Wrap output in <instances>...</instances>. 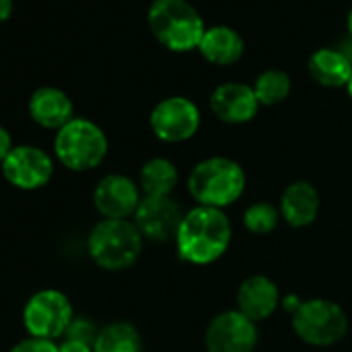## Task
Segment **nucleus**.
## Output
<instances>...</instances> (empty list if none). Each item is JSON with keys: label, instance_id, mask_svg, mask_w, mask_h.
Masks as SVG:
<instances>
[{"label": "nucleus", "instance_id": "nucleus-27", "mask_svg": "<svg viewBox=\"0 0 352 352\" xmlns=\"http://www.w3.org/2000/svg\"><path fill=\"white\" fill-rule=\"evenodd\" d=\"M300 302H302V300H300L298 296H294V294H288V296L282 298V307H284L290 315H294V311L300 307Z\"/></svg>", "mask_w": 352, "mask_h": 352}, {"label": "nucleus", "instance_id": "nucleus-17", "mask_svg": "<svg viewBox=\"0 0 352 352\" xmlns=\"http://www.w3.org/2000/svg\"><path fill=\"white\" fill-rule=\"evenodd\" d=\"M309 75L315 83L329 89L346 87L352 77V63L346 54L333 48H319L309 56Z\"/></svg>", "mask_w": 352, "mask_h": 352}, {"label": "nucleus", "instance_id": "nucleus-20", "mask_svg": "<svg viewBox=\"0 0 352 352\" xmlns=\"http://www.w3.org/2000/svg\"><path fill=\"white\" fill-rule=\"evenodd\" d=\"M94 352H143V340L133 323L112 321L100 327Z\"/></svg>", "mask_w": 352, "mask_h": 352}, {"label": "nucleus", "instance_id": "nucleus-3", "mask_svg": "<svg viewBox=\"0 0 352 352\" xmlns=\"http://www.w3.org/2000/svg\"><path fill=\"white\" fill-rule=\"evenodd\" d=\"M147 25L153 38L172 52H191L206 36L204 17L187 0H153Z\"/></svg>", "mask_w": 352, "mask_h": 352}, {"label": "nucleus", "instance_id": "nucleus-29", "mask_svg": "<svg viewBox=\"0 0 352 352\" xmlns=\"http://www.w3.org/2000/svg\"><path fill=\"white\" fill-rule=\"evenodd\" d=\"M346 91H348V96H350V100H352V77H350V81H348V85H346Z\"/></svg>", "mask_w": 352, "mask_h": 352}, {"label": "nucleus", "instance_id": "nucleus-26", "mask_svg": "<svg viewBox=\"0 0 352 352\" xmlns=\"http://www.w3.org/2000/svg\"><path fill=\"white\" fill-rule=\"evenodd\" d=\"M13 147H15V143H13L11 133L3 124H0V164L7 160V155L13 151Z\"/></svg>", "mask_w": 352, "mask_h": 352}, {"label": "nucleus", "instance_id": "nucleus-2", "mask_svg": "<svg viewBox=\"0 0 352 352\" xmlns=\"http://www.w3.org/2000/svg\"><path fill=\"white\" fill-rule=\"evenodd\" d=\"M247 189L245 168L226 155H212L197 162L187 176V191L195 206L226 210L234 206Z\"/></svg>", "mask_w": 352, "mask_h": 352}, {"label": "nucleus", "instance_id": "nucleus-11", "mask_svg": "<svg viewBox=\"0 0 352 352\" xmlns=\"http://www.w3.org/2000/svg\"><path fill=\"white\" fill-rule=\"evenodd\" d=\"M185 212L174 197H143L133 222L141 236L151 243H174Z\"/></svg>", "mask_w": 352, "mask_h": 352}, {"label": "nucleus", "instance_id": "nucleus-15", "mask_svg": "<svg viewBox=\"0 0 352 352\" xmlns=\"http://www.w3.org/2000/svg\"><path fill=\"white\" fill-rule=\"evenodd\" d=\"M278 210L282 220L290 228H307L319 216L321 210L319 191L309 181H294L282 191Z\"/></svg>", "mask_w": 352, "mask_h": 352}, {"label": "nucleus", "instance_id": "nucleus-5", "mask_svg": "<svg viewBox=\"0 0 352 352\" xmlns=\"http://www.w3.org/2000/svg\"><path fill=\"white\" fill-rule=\"evenodd\" d=\"M108 155V137L100 124L75 116L56 131L54 157L71 172H89L102 166Z\"/></svg>", "mask_w": 352, "mask_h": 352}, {"label": "nucleus", "instance_id": "nucleus-30", "mask_svg": "<svg viewBox=\"0 0 352 352\" xmlns=\"http://www.w3.org/2000/svg\"><path fill=\"white\" fill-rule=\"evenodd\" d=\"M348 32H350V36H352V11H350V15H348Z\"/></svg>", "mask_w": 352, "mask_h": 352}, {"label": "nucleus", "instance_id": "nucleus-6", "mask_svg": "<svg viewBox=\"0 0 352 352\" xmlns=\"http://www.w3.org/2000/svg\"><path fill=\"white\" fill-rule=\"evenodd\" d=\"M296 338L309 346L327 348L338 344L348 333L346 311L329 298H307L290 319Z\"/></svg>", "mask_w": 352, "mask_h": 352}, {"label": "nucleus", "instance_id": "nucleus-25", "mask_svg": "<svg viewBox=\"0 0 352 352\" xmlns=\"http://www.w3.org/2000/svg\"><path fill=\"white\" fill-rule=\"evenodd\" d=\"M58 352H94V344H87V342H81V340L63 338V342L58 344Z\"/></svg>", "mask_w": 352, "mask_h": 352}, {"label": "nucleus", "instance_id": "nucleus-4", "mask_svg": "<svg viewBox=\"0 0 352 352\" xmlns=\"http://www.w3.org/2000/svg\"><path fill=\"white\" fill-rule=\"evenodd\" d=\"M145 239L133 220L102 218L87 236L91 261L106 272H124L133 267L143 253Z\"/></svg>", "mask_w": 352, "mask_h": 352}, {"label": "nucleus", "instance_id": "nucleus-22", "mask_svg": "<svg viewBox=\"0 0 352 352\" xmlns=\"http://www.w3.org/2000/svg\"><path fill=\"white\" fill-rule=\"evenodd\" d=\"M282 216H280V210L267 201H257V204H251L245 214H243V226L247 232L255 234V236H265V234H272L278 224H280Z\"/></svg>", "mask_w": 352, "mask_h": 352}, {"label": "nucleus", "instance_id": "nucleus-10", "mask_svg": "<svg viewBox=\"0 0 352 352\" xmlns=\"http://www.w3.org/2000/svg\"><path fill=\"white\" fill-rule=\"evenodd\" d=\"M206 352H255L259 344L257 323L236 309L212 317L206 327Z\"/></svg>", "mask_w": 352, "mask_h": 352}, {"label": "nucleus", "instance_id": "nucleus-8", "mask_svg": "<svg viewBox=\"0 0 352 352\" xmlns=\"http://www.w3.org/2000/svg\"><path fill=\"white\" fill-rule=\"evenodd\" d=\"M149 126L164 143H183L197 135L201 126V112L193 100L185 96H170L153 106Z\"/></svg>", "mask_w": 352, "mask_h": 352}, {"label": "nucleus", "instance_id": "nucleus-18", "mask_svg": "<svg viewBox=\"0 0 352 352\" xmlns=\"http://www.w3.org/2000/svg\"><path fill=\"white\" fill-rule=\"evenodd\" d=\"M197 50L208 63L218 67H228L241 60L245 52V42L239 36V32H234L232 28L216 25L206 30V36Z\"/></svg>", "mask_w": 352, "mask_h": 352}, {"label": "nucleus", "instance_id": "nucleus-28", "mask_svg": "<svg viewBox=\"0 0 352 352\" xmlns=\"http://www.w3.org/2000/svg\"><path fill=\"white\" fill-rule=\"evenodd\" d=\"M13 0H0V23L7 21L13 15Z\"/></svg>", "mask_w": 352, "mask_h": 352}, {"label": "nucleus", "instance_id": "nucleus-12", "mask_svg": "<svg viewBox=\"0 0 352 352\" xmlns=\"http://www.w3.org/2000/svg\"><path fill=\"white\" fill-rule=\"evenodd\" d=\"M141 201L143 193L139 183L126 174H106L94 189V208L108 220H133Z\"/></svg>", "mask_w": 352, "mask_h": 352}, {"label": "nucleus", "instance_id": "nucleus-23", "mask_svg": "<svg viewBox=\"0 0 352 352\" xmlns=\"http://www.w3.org/2000/svg\"><path fill=\"white\" fill-rule=\"evenodd\" d=\"M100 333V327L87 319V317H75L73 323L69 325L65 338H71V340H81V342H87V344H94L96 338Z\"/></svg>", "mask_w": 352, "mask_h": 352}, {"label": "nucleus", "instance_id": "nucleus-7", "mask_svg": "<svg viewBox=\"0 0 352 352\" xmlns=\"http://www.w3.org/2000/svg\"><path fill=\"white\" fill-rule=\"evenodd\" d=\"M73 319L75 311L71 298L56 288L34 292L23 309V325L32 338L56 342L58 338H65Z\"/></svg>", "mask_w": 352, "mask_h": 352}, {"label": "nucleus", "instance_id": "nucleus-21", "mask_svg": "<svg viewBox=\"0 0 352 352\" xmlns=\"http://www.w3.org/2000/svg\"><path fill=\"white\" fill-rule=\"evenodd\" d=\"M290 89H292L290 75L280 69L263 71L255 79V85H253V91L261 106H276V104L284 102L290 96Z\"/></svg>", "mask_w": 352, "mask_h": 352}, {"label": "nucleus", "instance_id": "nucleus-24", "mask_svg": "<svg viewBox=\"0 0 352 352\" xmlns=\"http://www.w3.org/2000/svg\"><path fill=\"white\" fill-rule=\"evenodd\" d=\"M9 352H58V344L52 342V340H42V338L28 336L25 340L17 342Z\"/></svg>", "mask_w": 352, "mask_h": 352}, {"label": "nucleus", "instance_id": "nucleus-19", "mask_svg": "<svg viewBox=\"0 0 352 352\" xmlns=\"http://www.w3.org/2000/svg\"><path fill=\"white\" fill-rule=\"evenodd\" d=\"M181 172L168 157H149L139 170V189L143 197H172L179 187Z\"/></svg>", "mask_w": 352, "mask_h": 352}, {"label": "nucleus", "instance_id": "nucleus-9", "mask_svg": "<svg viewBox=\"0 0 352 352\" xmlns=\"http://www.w3.org/2000/svg\"><path fill=\"white\" fill-rule=\"evenodd\" d=\"M5 181L19 191L44 189L54 176V160L38 145H15L7 160L0 164Z\"/></svg>", "mask_w": 352, "mask_h": 352}, {"label": "nucleus", "instance_id": "nucleus-1", "mask_svg": "<svg viewBox=\"0 0 352 352\" xmlns=\"http://www.w3.org/2000/svg\"><path fill=\"white\" fill-rule=\"evenodd\" d=\"M232 243V222L224 210L195 206L185 212L174 247L189 265H212L226 255Z\"/></svg>", "mask_w": 352, "mask_h": 352}, {"label": "nucleus", "instance_id": "nucleus-16", "mask_svg": "<svg viewBox=\"0 0 352 352\" xmlns=\"http://www.w3.org/2000/svg\"><path fill=\"white\" fill-rule=\"evenodd\" d=\"M30 116L36 124L48 131H60L65 124H69L73 116V102L71 98L58 89V87H40L32 94L28 102Z\"/></svg>", "mask_w": 352, "mask_h": 352}, {"label": "nucleus", "instance_id": "nucleus-13", "mask_svg": "<svg viewBox=\"0 0 352 352\" xmlns=\"http://www.w3.org/2000/svg\"><path fill=\"white\" fill-rule=\"evenodd\" d=\"M259 100L251 85L228 81L218 85L210 96V108L214 116L226 124L251 122L259 112Z\"/></svg>", "mask_w": 352, "mask_h": 352}, {"label": "nucleus", "instance_id": "nucleus-14", "mask_svg": "<svg viewBox=\"0 0 352 352\" xmlns=\"http://www.w3.org/2000/svg\"><path fill=\"white\" fill-rule=\"evenodd\" d=\"M280 305L282 292L278 284L263 274L245 278L236 288V311H241L255 323L270 319Z\"/></svg>", "mask_w": 352, "mask_h": 352}]
</instances>
